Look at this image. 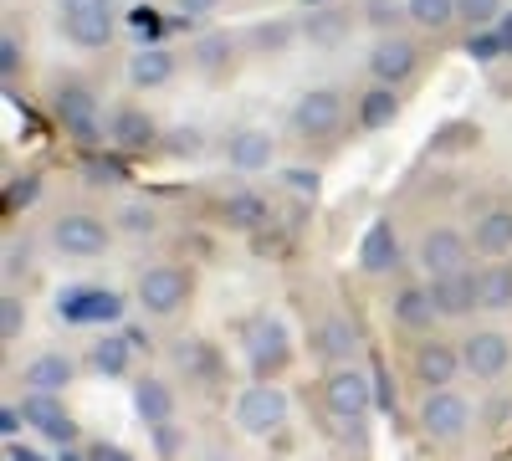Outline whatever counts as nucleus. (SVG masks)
Instances as JSON below:
<instances>
[{"instance_id":"29","label":"nucleus","mask_w":512,"mask_h":461,"mask_svg":"<svg viewBox=\"0 0 512 461\" xmlns=\"http://www.w3.org/2000/svg\"><path fill=\"white\" fill-rule=\"evenodd\" d=\"M405 16L415 26H425V31H441L456 16V0H405Z\"/></svg>"},{"instance_id":"12","label":"nucleus","mask_w":512,"mask_h":461,"mask_svg":"<svg viewBox=\"0 0 512 461\" xmlns=\"http://www.w3.org/2000/svg\"><path fill=\"white\" fill-rule=\"evenodd\" d=\"M431 298H436V313L441 318H461V313L482 308V282L461 267L451 277H431Z\"/></svg>"},{"instance_id":"24","label":"nucleus","mask_w":512,"mask_h":461,"mask_svg":"<svg viewBox=\"0 0 512 461\" xmlns=\"http://www.w3.org/2000/svg\"><path fill=\"white\" fill-rule=\"evenodd\" d=\"M472 246L487 251V257H502V251H512V211H487V216L472 226Z\"/></svg>"},{"instance_id":"31","label":"nucleus","mask_w":512,"mask_h":461,"mask_svg":"<svg viewBox=\"0 0 512 461\" xmlns=\"http://www.w3.org/2000/svg\"><path fill=\"white\" fill-rule=\"evenodd\" d=\"M128 349H134V344H128V333H123V339H98L93 344V364L103 374H123L128 369Z\"/></svg>"},{"instance_id":"23","label":"nucleus","mask_w":512,"mask_h":461,"mask_svg":"<svg viewBox=\"0 0 512 461\" xmlns=\"http://www.w3.org/2000/svg\"><path fill=\"white\" fill-rule=\"evenodd\" d=\"M231 164L236 170H267L272 164V134L267 129H241L231 139Z\"/></svg>"},{"instance_id":"17","label":"nucleus","mask_w":512,"mask_h":461,"mask_svg":"<svg viewBox=\"0 0 512 461\" xmlns=\"http://www.w3.org/2000/svg\"><path fill=\"white\" fill-rule=\"evenodd\" d=\"M461 354L446 349V344H420L415 349V374H420V385H431V390H451V380L461 374Z\"/></svg>"},{"instance_id":"45","label":"nucleus","mask_w":512,"mask_h":461,"mask_svg":"<svg viewBox=\"0 0 512 461\" xmlns=\"http://www.w3.org/2000/svg\"><path fill=\"white\" fill-rule=\"evenodd\" d=\"M88 461H134V456H128V451H118V446H103V441H98V446L88 451Z\"/></svg>"},{"instance_id":"47","label":"nucleus","mask_w":512,"mask_h":461,"mask_svg":"<svg viewBox=\"0 0 512 461\" xmlns=\"http://www.w3.org/2000/svg\"><path fill=\"white\" fill-rule=\"evenodd\" d=\"M497 36H502V47L512 52V16H497Z\"/></svg>"},{"instance_id":"4","label":"nucleus","mask_w":512,"mask_h":461,"mask_svg":"<svg viewBox=\"0 0 512 461\" xmlns=\"http://www.w3.org/2000/svg\"><path fill=\"white\" fill-rule=\"evenodd\" d=\"M52 108H57V123L77 139V144H98L103 139V118H98V98L82 88V82H67V88H57V98H52Z\"/></svg>"},{"instance_id":"33","label":"nucleus","mask_w":512,"mask_h":461,"mask_svg":"<svg viewBox=\"0 0 512 461\" xmlns=\"http://www.w3.org/2000/svg\"><path fill=\"white\" fill-rule=\"evenodd\" d=\"M308 41H323V47H328V41H338V36H344L349 31V16H338V11H318V16H308Z\"/></svg>"},{"instance_id":"10","label":"nucleus","mask_w":512,"mask_h":461,"mask_svg":"<svg viewBox=\"0 0 512 461\" xmlns=\"http://www.w3.org/2000/svg\"><path fill=\"white\" fill-rule=\"evenodd\" d=\"M287 328L277 323V318H262L251 328V344H246V359H251V369H256V380H272V374L287 364Z\"/></svg>"},{"instance_id":"5","label":"nucleus","mask_w":512,"mask_h":461,"mask_svg":"<svg viewBox=\"0 0 512 461\" xmlns=\"http://www.w3.org/2000/svg\"><path fill=\"white\" fill-rule=\"evenodd\" d=\"M323 400H328V410L338 415V421H364L369 405H374V380H369V374H359V369L338 364L328 380H323Z\"/></svg>"},{"instance_id":"28","label":"nucleus","mask_w":512,"mask_h":461,"mask_svg":"<svg viewBox=\"0 0 512 461\" xmlns=\"http://www.w3.org/2000/svg\"><path fill=\"white\" fill-rule=\"evenodd\" d=\"M477 282H482V308L487 313H507L512 308V267H492Z\"/></svg>"},{"instance_id":"19","label":"nucleus","mask_w":512,"mask_h":461,"mask_svg":"<svg viewBox=\"0 0 512 461\" xmlns=\"http://www.w3.org/2000/svg\"><path fill=\"white\" fill-rule=\"evenodd\" d=\"M169 77H175V57L164 47H139L128 57V82H134V88H164Z\"/></svg>"},{"instance_id":"16","label":"nucleus","mask_w":512,"mask_h":461,"mask_svg":"<svg viewBox=\"0 0 512 461\" xmlns=\"http://www.w3.org/2000/svg\"><path fill=\"white\" fill-rule=\"evenodd\" d=\"M21 421H31L47 441H62V446L77 436V426L67 421V410L57 405V395H36V390H31V395L21 400Z\"/></svg>"},{"instance_id":"43","label":"nucleus","mask_w":512,"mask_h":461,"mask_svg":"<svg viewBox=\"0 0 512 461\" xmlns=\"http://www.w3.org/2000/svg\"><path fill=\"white\" fill-rule=\"evenodd\" d=\"M169 139H175V144H169L175 154H195V149H200V134H195V129H175Z\"/></svg>"},{"instance_id":"15","label":"nucleus","mask_w":512,"mask_h":461,"mask_svg":"<svg viewBox=\"0 0 512 461\" xmlns=\"http://www.w3.org/2000/svg\"><path fill=\"white\" fill-rule=\"evenodd\" d=\"M359 267L369 277H384V272H395L400 267V241H395V226L390 221H374L359 241Z\"/></svg>"},{"instance_id":"8","label":"nucleus","mask_w":512,"mask_h":461,"mask_svg":"<svg viewBox=\"0 0 512 461\" xmlns=\"http://www.w3.org/2000/svg\"><path fill=\"white\" fill-rule=\"evenodd\" d=\"M507 359H512V344H507V333H497V328H482V333H472V339L461 344V364H466L472 380H497V374L507 369Z\"/></svg>"},{"instance_id":"14","label":"nucleus","mask_w":512,"mask_h":461,"mask_svg":"<svg viewBox=\"0 0 512 461\" xmlns=\"http://www.w3.org/2000/svg\"><path fill=\"white\" fill-rule=\"evenodd\" d=\"M420 267L431 272V277H451V272H461L466 267V236L461 231H425V241H420Z\"/></svg>"},{"instance_id":"32","label":"nucleus","mask_w":512,"mask_h":461,"mask_svg":"<svg viewBox=\"0 0 512 461\" xmlns=\"http://www.w3.org/2000/svg\"><path fill=\"white\" fill-rule=\"evenodd\" d=\"M226 62H231V36H205L195 47V67L200 72H221Z\"/></svg>"},{"instance_id":"27","label":"nucleus","mask_w":512,"mask_h":461,"mask_svg":"<svg viewBox=\"0 0 512 461\" xmlns=\"http://www.w3.org/2000/svg\"><path fill=\"white\" fill-rule=\"evenodd\" d=\"M221 216H226L231 231H256V226L267 221V205H262V195H246V190H241V195L226 200V211H221Z\"/></svg>"},{"instance_id":"9","label":"nucleus","mask_w":512,"mask_h":461,"mask_svg":"<svg viewBox=\"0 0 512 461\" xmlns=\"http://www.w3.org/2000/svg\"><path fill=\"white\" fill-rule=\"evenodd\" d=\"M57 313L72 323H113L123 313V298L108 287H72L67 298H57Z\"/></svg>"},{"instance_id":"41","label":"nucleus","mask_w":512,"mask_h":461,"mask_svg":"<svg viewBox=\"0 0 512 461\" xmlns=\"http://www.w3.org/2000/svg\"><path fill=\"white\" fill-rule=\"evenodd\" d=\"M88 180L93 185H113V180H123V170H118V164H108V159H88Z\"/></svg>"},{"instance_id":"6","label":"nucleus","mask_w":512,"mask_h":461,"mask_svg":"<svg viewBox=\"0 0 512 461\" xmlns=\"http://www.w3.org/2000/svg\"><path fill=\"white\" fill-rule=\"evenodd\" d=\"M190 298V277L180 267H149L139 277V308L154 313V318H169V313H180Z\"/></svg>"},{"instance_id":"18","label":"nucleus","mask_w":512,"mask_h":461,"mask_svg":"<svg viewBox=\"0 0 512 461\" xmlns=\"http://www.w3.org/2000/svg\"><path fill=\"white\" fill-rule=\"evenodd\" d=\"M72 359L67 354H41V359H31L26 364V374H21V380H26V390H36V395H62L67 385H72Z\"/></svg>"},{"instance_id":"2","label":"nucleus","mask_w":512,"mask_h":461,"mask_svg":"<svg viewBox=\"0 0 512 461\" xmlns=\"http://www.w3.org/2000/svg\"><path fill=\"white\" fill-rule=\"evenodd\" d=\"M236 426H241L246 436H277V431L287 426V395H282L272 380L246 385L241 400H236Z\"/></svg>"},{"instance_id":"39","label":"nucleus","mask_w":512,"mask_h":461,"mask_svg":"<svg viewBox=\"0 0 512 461\" xmlns=\"http://www.w3.org/2000/svg\"><path fill=\"white\" fill-rule=\"evenodd\" d=\"M364 21H374V26H395V21H400V6H395V0H369V6H364Z\"/></svg>"},{"instance_id":"7","label":"nucleus","mask_w":512,"mask_h":461,"mask_svg":"<svg viewBox=\"0 0 512 461\" xmlns=\"http://www.w3.org/2000/svg\"><path fill=\"white\" fill-rule=\"evenodd\" d=\"M338 118H344V98H338L333 88H313L292 103V129L303 139H328L338 129Z\"/></svg>"},{"instance_id":"11","label":"nucleus","mask_w":512,"mask_h":461,"mask_svg":"<svg viewBox=\"0 0 512 461\" xmlns=\"http://www.w3.org/2000/svg\"><path fill=\"white\" fill-rule=\"evenodd\" d=\"M52 241L67 251V257H98V251L108 246V226L98 221V216H62L57 226H52Z\"/></svg>"},{"instance_id":"46","label":"nucleus","mask_w":512,"mask_h":461,"mask_svg":"<svg viewBox=\"0 0 512 461\" xmlns=\"http://www.w3.org/2000/svg\"><path fill=\"white\" fill-rule=\"evenodd\" d=\"M21 267H26V246H21V251H16V246H6V277H16Z\"/></svg>"},{"instance_id":"49","label":"nucleus","mask_w":512,"mask_h":461,"mask_svg":"<svg viewBox=\"0 0 512 461\" xmlns=\"http://www.w3.org/2000/svg\"><path fill=\"white\" fill-rule=\"evenodd\" d=\"M303 6H323V0H303Z\"/></svg>"},{"instance_id":"48","label":"nucleus","mask_w":512,"mask_h":461,"mask_svg":"<svg viewBox=\"0 0 512 461\" xmlns=\"http://www.w3.org/2000/svg\"><path fill=\"white\" fill-rule=\"evenodd\" d=\"M31 195H36V185H31V180H26V185H16V190H11V205H16V200H21V205H26V200H31Z\"/></svg>"},{"instance_id":"26","label":"nucleus","mask_w":512,"mask_h":461,"mask_svg":"<svg viewBox=\"0 0 512 461\" xmlns=\"http://www.w3.org/2000/svg\"><path fill=\"white\" fill-rule=\"evenodd\" d=\"M400 113V103H395V88L390 82H379L374 93H364V103H359V123L364 129H384V123H390Z\"/></svg>"},{"instance_id":"35","label":"nucleus","mask_w":512,"mask_h":461,"mask_svg":"<svg viewBox=\"0 0 512 461\" xmlns=\"http://www.w3.org/2000/svg\"><path fill=\"white\" fill-rule=\"evenodd\" d=\"M123 26L134 31L139 41H154V36L164 31V21H159V11H154V6H134V11L123 16Z\"/></svg>"},{"instance_id":"21","label":"nucleus","mask_w":512,"mask_h":461,"mask_svg":"<svg viewBox=\"0 0 512 461\" xmlns=\"http://www.w3.org/2000/svg\"><path fill=\"white\" fill-rule=\"evenodd\" d=\"M313 349L328 364H349V354H354V323L349 318H323L318 333H313Z\"/></svg>"},{"instance_id":"36","label":"nucleus","mask_w":512,"mask_h":461,"mask_svg":"<svg viewBox=\"0 0 512 461\" xmlns=\"http://www.w3.org/2000/svg\"><path fill=\"white\" fill-rule=\"evenodd\" d=\"M466 52H472L477 62H497L507 47H502V36H497V31H477V36H466Z\"/></svg>"},{"instance_id":"37","label":"nucleus","mask_w":512,"mask_h":461,"mask_svg":"<svg viewBox=\"0 0 512 461\" xmlns=\"http://www.w3.org/2000/svg\"><path fill=\"white\" fill-rule=\"evenodd\" d=\"M21 328H26V308L16 298H0V339H16Z\"/></svg>"},{"instance_id":"3","label":"nucleus","mask_w":512,"mask_h":461,"mask_svg":"<svg viewBox=\"0 0 512 461\" xmlns=\"http://www.w3.org/2000/svg\"><path fill=\"white\" fill-rule=\"evenodd\" d=\"M420 431L431 441H461L472 431V405H466L456 390H431L420 405Z\"/></svg>"},{"instance_id":"42","label":"nucleus","mask_w":512,"mask_h":461,"mask_svg":"<svg viewBox=\"0 0 512 461\" xmlns=\"http://www.w3.org/2000/svg\"><path fill=\"white\" fill-rule=\"evenodd\" d=\"M216 6H221V0H180V16H185V21H205Z\"/></svg>"},{"instance_id":"40","label":"nucleus","mask_w":512,"mask_h":461,"mask_svg":"<svg viewBox=\"0 0 512 461\" xmlns=\"http://www.w3.org/2000/svg\"><path fill=\"white\" fill-rule=\"evenodd\" d=\"M287 41H292V26H262V31H256V47H262V52H282L287 47Z\"/></svg>"},{"instance_id":"22","label":"nucleus","mask_w":512,"mask_h":461,"mask_svg":"<svg viewBox=\"0 0 512 461\" xmlns=\"http://www.w3.org/2000/svg\"><path fill=\"white\" fill-rule=\"evenodd\" d=\"M108 139H113L118 149H149V144H154V118L139 113V108H118Z\"/></svg>"},{"instance_id":"1","label":"nucleus","mask_w":512,"mask_h":461,"mask_svg":"<svg viewBox=\"0 0 512 461\" xmlns=\"http://www.w3.org/2000/svg\"><path fill=\"white\" fill-rule=\"evenodd\" d=\"M118 31V11L113 0H62V36L82 52H98L108 47Z\"/></svg>"},{"instance_id":"30","label":"nucleus","mask_w":512,"mask_h":461,"mask_svg":"<svg viewBox=\"0 0 512 461\" xmlns=\"http://www.w3.org/2000/svg\"><path fill=\"white\" fill-rule=\"evenodd\" d=\"M118 231H123V236H154V231H159L154 205H144V200H128L123 211H118Z\"/></svg>"},{"instance_id":"20","label":"nucleus","mask_w":512,"mask_h":461,"mask_svg":"<svg viewBox=\"0 0 512 461\" xmlns=\"http://www.w3.org/2000/svg\"><path fill=\"white\" fill-rule=\"evenodd\" d=\"M134 410L144 415V426H169L175 421V390L164 380H139L134 385Z\"/></svg>"},{"instance_id":"38","label":"nucleus","mask_w":512,"mask_h":461,"mask_svg":"<svg viewBox=\"0 0 512 461\" xmlns=\"http://www.w3.org/2000/svg\"><path fill=\"white\" fill-rule=\"evenodd\" d=\"M282 185L292 190V195H318V170H297V164H292V170H282Z\"/></svg>"},{"instance_id":"25","label":"nucleus","mask_w":512,"mask_h":461,"mask_svg":"<svg viewBox=\"0 0 512 461\" xmlns=\"http://www.w3.org/2000/svg\"><path fill=\"white\" fill-rule=\"evenodd\" d=\"M395 318H400L405 328H431V318H441V313H436V298H431V292L400 287V292H395Z\"/></svg>"},{"instance_id":"44","label":"nucleus","mask_w":512,"mask_h":461,"mask_svg":"<svg viewBox=\"0 0 512 461\" xmlns=\"http://www.w3.org/2000/svg\"><path fill=\"white\" fill-rule=\"evenodd\" d=\"M16 57H21L16 52V36H0V72H6V77L16 72Z\"/></svg>"},{"instance_id":"13","label":"nucleus","mask_w":512,"mask_h":461,"mask_svg":"<svg viewBox=\"0 0 512 461\" xmlns=\"http://www.w3.org/2000/svg\"><path fill=\"white\" fill-rule=\"evenodd\" d=\"M420 67V52H415V41H405V36H384V41H374V52H369V72L379 77V82H405L410 72Z\"/></svg>"},{"instance_id":"34","label":"nucleus","mask_w":512,"mask_h":461,"mask_svg":"<svg viewBox=\"0 0 512 461\" xmlns=\"http://www.w3.org/2000/svg\"><path fill=\"white\" fill-rule=\"evenodd\" d=\"M456 16L466 21V26H492L497 16H502V0H456Z\"/></svg>"}]
</instances>
